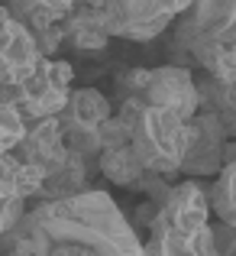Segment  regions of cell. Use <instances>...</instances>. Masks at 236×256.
Instances as JSON below:
<instances>
[{
    "label": "cell",
    "instance_id": "obj_1",
    "mask_svg": "<svg viewBox=\"0 0 236 256\" xmlns=\"http://www.w3.org/2000/svg\"><path fill=\"white\" fill-rule=\"evenodd\" d=\"M0 256H143V240L107 192L29 204L0 234Z\"/></svg>",
    "mask_w": 236,
    "mask_h": 256
},
{
    "label": "cell",
    "instance_id": "obj_2",
    "mask_svg": "<svg viewBox=\"0 0 236 256\" xmlns=\"http://www.w3.org/2000/svg\"><path fill=\"white\" fill-rule=\"evenodd\" d=\"M175 68H201L217 82H236V0H198L175 20Z\"/></svg>",
    "mask_w": 236,
    "mask_h": 256
},
{
    "label": "cell",
    "instance_id": "obj_3",
    "mask_svg": "<svg viewBox=\"0 0 236 256\" xmlns=\"http://www.w3.org/2000/svg\"><path fill=\"white\" fill-rule=\"evenodd\" d=\"M143 256H217L211 237V201L201 182L181 178L172 185L149 237L143 240Z\"/></svg>",
    "mask_w": 236,
    "mask_h": 256
},
{
    "label": "cell",
    "instance_id": "obj_4",
    "mask_svg": "<svg viewBox=\"0 0 236 256\" xmlns=\"http://www.w3.org/2000/svg\"><path fill=\"white\" fill-rule=\"evenodd\" d=\"M117 117L130 126V150L136 162L146 172L172 175L178 172L181 159L191 143V126L178 114L152 107L139 98H123L120 100Z\"/></svg>",
    "mask_w": 236,
    "mask_h": 256
},
{
    "label": "cell",
    "instance_id": "obj_5",
    "mask_svg": "<svg viewBox=\"0 0 236 256\" xmlns=\"http://www.w3.org/2000/svg\"><path fill=\"white\" fill-rule=\"evenodd\" d=\"M91 23L107 39H133L149 42L162 36L178 16L188 13V0H100V4H81Z\"/></svg>",
    "mask_w": 236,
    "mask_h": 256
},
{
    "label": "cell",
    "instance_id": "obj_6",
    "mask_svg": "<svg viewBox=\"0 0 236 256\" xmlns=\"http://www.w3.org/2000/svg\"><path fill=\"white\" fill-rule=\"evenodd\" d=\"M71 82H75V68L68 62H62V58H42L36 75H29L23 84L0 88V100L6 107H13L23 117V124L58 117L65 100H68V94H71Z\"/></svg>",
    "mask_w": 236,
    "mask_h": 256
},
{
    "label": "cell",
    "instance_id": "obj_7",
    "mask_svg": "<svg viewBox=\"0 0 236 256\" xmlns=\"http://www.w3.org/2000/svg\"><path fill=\"white\" fill-rule=\"evenodd\" d=\"M3 6L16 23L29 30L42 58H55V52L62 49V23L71 16L75 4H68V0H16V4Z\"/></svg>",
    "mask_w": 236,
    "mask_h": 256
},
{
    "label": "cell",
    "instance_id": "obj_8",
    "mask_svg": "<svg viewBox=\"0 0 236 256\" xmlns=\"http://www.w3.org/2000/svg\"><path fill=\"white\" fill-rule=\"evenodd\" d=\"M139 100L162 110L178 114L181 120H191L198 114V88H194V72L175 68V65H159L149 68L146 84L139 91Z\"/></svg>",
    "mask_w": 236,
    "mask_h": 256
},
{
    "label": "cell",
    "instance_id": "obj_9",
    "mask_svg": "<svg viewBox=\"0 0 236 256\" xmlns=\"http://www.w3.org/2000/svg\"><path fill=\"white\" fill-rule=\"evenodd\" d=\"M191 143H188V152L178 166V175H188V178H211L224 169V143H227V130L220 126V120L214 114L198 110L191 120Z\"/></svg>",
    "mask_w": 236,
    "mask_h": 256
},
{
    "label": "cell",
    "instance_id": "obj_10",
    "mask_svg": "<svg viewBox=\"0 0 236 256\" xmlns=\"http://www.w3.org/2000/svg\"><path fill=\"white\" fill-rule=\"evenodd\" d=\"M42 65V52L23 23L3 20L0 23V88H16Z\"/></svg>",
    "mask_w": 236,
    "mask_h": 256
},
{
    "label": "cell",
    "instance_id": "obj_11",
    "mask_svg": "<svg viewBox=\"0 0 236 256\" xmlns=\"http://www.w3.org/2000/svg\"><path fill=\"white\" fill-rule=\"evenodd\" d=\"M10 156H16L19 162L39 166L45 175H52L68 156L65 146V133L58 126V117H45V120H29L23 130V140L13 146Z\"/></svg>",
    "mask_w": 236,
    "mask_h": 256
},
{
    "label": "cell",
    "instance_id": "obj_12",
    "mask_svg": "<svg viewBox=\"0 0 236 256\" xmlns=\"http://www.w3.org/2000/svg\"><path fill=\"white\" fill-rule=\"evenodd\" d=\"M110 100L97 91V88H78L68 94L62 114H58V126H62L65 140L68 136H84V133H97L104 120H110Z\"/></svg>",
    "mask_w": 236,
    "mask_h": 256
},
{
    "label": "cell",
    "instance_id": "obj_13",
    "mask_svg": "<svg viewBox=\"0 0 236 256\" xmlns=\"http://www.w3.org/2000/svg\"><path fill=\"white\" fill-rule=\"evenodd\" d=\"M87 192H94V188L87 185V162L78 156V152L68 150L65 162L58 166L52 175H45V182H42V188L36 192L32 204H45V201H68V198H78V194H87Z\"/></svg>",
    "mask_w": 236,
    "mask_h": 256
},
{
    "label": "cell",
    "instance_id": "obj_14",
    "mask_svg": "<svg viewBox=\"0 0 236 256\" xmlns=\"http://www.w3.org/2000/svg\"><path fill=\"white\" fill-rule=\"evenodd\" d=\"M198 88V110L214 114L227 130V140H236V82H217L211 75H194Z\"/></svg>",
    "mask_w": 236,
    "mask_h": 256
},
{
    "label": "cell",
    "instance_id": "obj_15",
    "mask_svg": "<svg viewBox=\"0 0 236 256\" xmlns=\"http://www.w3.org/2000/svg\"><path fill=\"white\" fill-rule=\"evenodd\" d=\"M107 42H110V39L91 23V16L84 13V6L75 4L71 16L62 23V46H68V49L78 52V56H100V52L107 49Z\"/></svg>",
    "mask_w": 236,
    "mask_h": 256
},
{
    "label": "cell",
    "instance_id": "obj_16",
    "mask_svg": "<svg viewBox=\"0 0 236 256\" xmlns=\"http://www.w3.org/2000/svg\"><path fill=\"white\" fill-rule=\"evenodd\" d=\"M16 169H19V159L6 152L0 159V234L10 230L29 208V201L16 192Z\"/></svg>",
    "mask_w": 236,
    "mask_h": 256
},
{
    "label": "cell",
    "instance_id": "obj_17",
    "mask_svg": "<svg viewBox=\"0 0 236 256\" xmlns=\"http://www.w3.org/2000/svg\"><path fill=\"white\" fill-rule=\"evenodd\" d=\"M97 169L104 178H110L113 185L120 188H130V192H136L139 178H143V166L136 162V156H133L130 146H120V150H100V159H97Z\"/></svg>",
    "mask_w": 236,
    "mask_h": 256
},
{
    "label": "cell",
    "instance_id": "obj_18",
    "mask_svg": "<svg viewBox=\"0 0 236 256\" xmlns=\"http://www.w3.org/2000/svg\"><path fill=\"white\" fill-rule=\"evenodd\" d=\"M207 201H211V214H217L220 224L236 227V159H230L224 169L214 175Z\"/></svg>",
    "mask_w": 236,
    "mask_h": 256
},
{
    "label": "cell",
    "instance_id": "obj_19",
    "mask_svg": "<svg viewBox=\"0 0 236 256\" xmlns=\"http://www.w3.org/2000/svg\"><path fill=\"white\" fill-rule=\"evenodd\" d=\"M23 130H26L23 117L0 100V159H3L6 152H13V146L23 140Z\"/></svg>",
    "mask_w": 236,
    "mask_h": 256
},
{
    "label": "cell",
    "instance_id": "obj_20",
    "mask_svg": "<svg viewBox=\"0 0 236 256\" xmlns=\"http://www.w3.org/2000/svg\"><path fill=\"white\" fill-rule=\"evenodd\" d=\"M97 136H100V150H120V146H130V126L113 114L110 120L100 124Z\"/></svg>",
    "mask_w": 236,
    "mask_h": 256
},
{
    "label": "cell",
    "instance_id": "obj_21",
    "mask_svg": "<svg viewBox=\"0 0 236 256\" xmlns=\"http://www.w3.org/2000/svg\"><path fill=\"white\" fill-rule=\"evenodd\" d=\"M136 192L146 194V201H152V204H165L168 192H172V182H168L165 175H159V172H143Z\"/></svg>",
    "mask_w": 236,
    "mask_h": 256
},
{
    "label": "cell",
    "instance_id": "obj_22",
    "mask_svg": "<svg viewBox=\"0 0 236 256\" xmlns=\"http://www.w3.org/2000/svg\"><path fill=\"white\" fill-rule=\"evenodd\" d=\"M42 182H45V172L39 169V166L19 162V169H16V192L23 194L26 201H32V198H36V192L42 188Z\"/></svg>",
    "mask_w": 236,
    "mask_h": 256
},
{
    "label": "cell",
    "instance_id": "obj_23",
    "mask_svg": "<svg viewBox=\"0 0 236 256\" xmlns=\"http://www.w3.org/2000/svg\"><path fill=\"white\" fill-rule=\"evenodd\" d=\"M211 237L214 246H217V256H236V227L211 220Z\"/></svg>",
    "mask_w": 236,
    "mask_h": 256
},
{
    "label": "cell",
    "instance_id": "obj_24",
    "mask_svg": "<svg viewBox=\"0 0 236 256\" xmlns=\"http://www.w3.org/2000/svg\"><path fill=\"white\" fill-rule=\"evenodd\" d=\"M156 214H159V204H152V201L139 204L136 220H130V224H133V230H149V227H152V220H156Z\"/></svg>",
    "mask_w": 236,
    "mask_h": 256
},
{
    "label": "cell",
    "instance_id": "obj_25",
    "mask_svg": "<svg viewBox=\"0 0 236 256\" xmlns=\"http://www.w3.org/2000/svg\"><path fill=\"white\" fill-rule=\"evenodd\" d=\"M3 20H10V13H6V6L0 4V23H3Z\"/></svg>",
    "mask_w": 236,
    "mask_h": 256
}]
</instances>
